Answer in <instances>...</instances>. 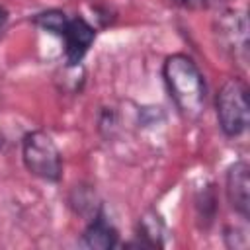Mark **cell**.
<instances>
[{
    "label": "cell",
    "mask_w": 250,
    "mask_h": 250,
    "mask_svg": "<svg viewBox=\"0 0 250 250\" xmlns=\"http://www.w3.org/2000/svg\"><path fill=\"white\" fill-rule=\"evenodd\" d=\"M170 230L164 219L154 211L148 209L139 217L137 223V240L123 244V246H139V248H162L166 244Z\"/></svg>",
    "instance_id": "ba28073f"
},
{
    "label": "cell",
    "mask_w": 250,
    "mask_h": 250,
    "mask_svg": "<svg viewBox=\"0 0 250 250\" xmlns=\"http://www.w3.org/2000/svg\"><path fill=\"white\" fill-rule=\"evenodd\" d=\"M162 76L178 111L188 119H197L207 105V88L193 59L184 53L170 55L162 64Z\"/></svg>",
    "instance_id": "6da1fadb"
},
{
    "label": "cell",
    "mask_w": 250,
    "mask_h": 250,
    "mask_svg": "<svg viewBox=\"0 0 250 250\" xmlns=\"http://www.w3.org/2000/svg\"><path fill=\"white\" fill-rule=\"evenodd\" d=\"M217 121L227 137H240L250 121L248 111V88L240 78H229L217 92L215 98Z\"/></svg>",
    "instance_id": "7a4b0ae2"
},
{
    "label": "cell",
    "mask_w": 250,
    "mask_h": 250,
    "mask_svg": "<svg viewBox=\"0 0 250 250\" xmlns=\"http://www.w3.org/2000/svg\"><path fill=\"white\" fill-rule=\"evenodd\" d=\"M215 37L230 59L246 62L248 59V21L244 12L227 10L215 20Z\"/></svg>",
    "instance_id": "277c9868"
},
{
    "label": "cell",
    "mask_w": 250,
    "mask_h": 250,
    "mask_svg": "<svg viewBox=\"0 0 250 250\" xmlns=\"http://www.w3.org/2000/svg\"><path fill=\"white\" fill-rule=\"evenodd\" d=\"M59 37L64 41V59L68 66L80 64L84 55L88 53L90 45L96 39V29L94 25H90L84 18L74 16L68 18L66 23L62 25Z\"/></svg>",
    "instance_id": "5b68a950"
},
{
    "label": "cell",
    "mask_w": 250,
    "mask_h": 250,
    "mask_svg": "<svg viewBox=\"0 0 250 250\" xmlns=\"http://www.w3.org/2000/svg\"><path fill=\"white\" fill-rule=\"evenodd\" d=\"M6 21H8V10L0 6V31L4 29V25H6Z\"/></svg>",
    "instance_id": "4fadbf2b"
},
{
    "label": "cell",
    "mask_w": 250,
    "mask_h": 250,
    "mask_svg": "<svg viewBox=\"0 0 250 250\" xmlns=\"http://www.w3.org/2000/svg\"><path fill=\"white\" fill-rule=\"evenodd\" d=\"M195 211L203 227H209L213 223L215 213H217V199H215V191L211 184L195 193Z\"/></svg>",
    "instance_id": "9c48e42d"
},
{
    "label": "cell",
    "mask_w": 250,
    "mask_h": 250,
    "mask_svg": "<svg viewBox=\"0 0 250 250\" xmlns=\"http://www.w3.org/2000/svg\"><path fill=\"white\" fill-rule=\"evenodd\" d=\"M117 242H119L117 229L107 219V215L102 209H98L96 215L90 219L88 227L84 229L80 244L90 250H109V248H115Z\"/></svg>",
    "instance_id": "52a82bcc"
},
{
    "label": "cell",
    "mask_w": 250,
    "mask_h": 250,
    "mask_svg": "<svg viewBox=\"0 0 250 250\" xmlns=\"http://www.w3.org/2000/svg\"><path fill=\"white\" fill-rule=\"evenodd\" d=\"M21 158L29 174L45 182H59L62 176V156L55 141L45 131H29L21 141Z\"/></svg>",
    "instance_id": "3957f363"
},
{
    "label": "cell",
    "mask_w": 250,
    "mask_h": 250,
    "mask_svg": "<svg viewBox=\"0 0 250 250\" xmlns=\"http://www.w3.org/2000/svg\"><path fill=\"white\" fill-rule=\"evenodd\" d=\"M238 238L244 240V242H248L244 230H240V229H236V227H234V229H232V227L225 229V242H227V246H230V248H244V246L238 242Z\"/></svg>",
    "instance_id": "8fae6325"
},
{
    "label": "cell",
    "mask_w": 250,
    "mask_h": 250,
    "mask_svg": "<svg viewBox=\"0 0 250 250\" xmlns=\"http://www.w3.org/2000/svg\"><path fill=\"white\" fill-rule=\"evenodd\" d=\"M66 20H68V16L62 10H45V12H39L37 16H33V23L39 25L41 29L53 33V35L61 33Z\"/></svg>",
    "instance_id": "30bf717a"
},
{
    "label": "cell",
    "mask_w": 250,
    "mask_h": 250,
    "mask_svg": "<svg viewBox=\"0 0 250 250\" xmlns=\"http://www.w3.org/2000/svg\"><path fill=\"white\" fill-rule=\"evenodd\" d=\"M176 4H180V6H184V8H201V6H205V0H174Z\"/></svg>",
    "instance_id": "7c38bea8"
},
{
    "label": "cell",
    "mask_w": 250,
    "mask_h": 250,
    "mask_svg": "<svg viewBox=\"0 0 250 250\" xmlns=\"http://www.w3.org/2000/svg\"><path fill=\"white\" fill-rule=\"evenodd\" d=\"M248 164L238 160L227 170V199L234 213H238L244 221L250 215V180H248Z\"/></svg>",
    "instance_id": "8992f818"
}]
</instances>
